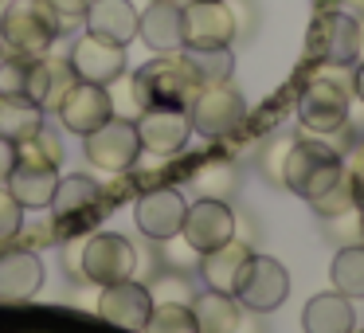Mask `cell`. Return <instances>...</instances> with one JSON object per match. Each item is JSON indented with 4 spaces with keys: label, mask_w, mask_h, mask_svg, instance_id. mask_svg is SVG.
<instances>
[{
    "label": "cell",
    "mask_w": 364,
    "mask_h": 333,
    "mask_svg": "<svg viewBox=\"0 0 364 333\" xmlns=\"http://www.w3.org/2000/svg\"><path fill=\"white\" fill-rule=\"evenodd\" d=\"M247 259H251V247L239 243V239H228L223 247L215 251H204L200 255V275H204L208 290H220V294H235L239 286V275H243Z\"/></svg>",
    "instance_id": "7402d4cb"
},
{
    "label": "cell",
    "mask_w": 364,
    "mask_h": 333,
    "mask_svg": "<svg viewBox=\"0 0 364 333\" xmlns=\"http://www.w3.org/2000/svg\"><path fill=\"white\" fill-rule=\"evenodd\" d=\"M345 173V157L337 145L325 142H294L282 165V184L301 200H317L337 176Z\"/></svg>",
    "instance_id": "7a4b0ae2"
},
{
    "label": "cell",
    "mask_w": 364,
    "mask_h": 333,
    "mask_svg": "<svg viewBox=\"0 0 364 333\" xmlns=\"http://www.w3.org/2000/svg\"><path fill=\"white\" fill-rule=\"evenodd\" d=\"M145 333H196L192 310L188 306H173V302H161V306H153L149 322H145Z\"/></svg>",
    "instance_id": "1f68e13d"
},
{
    "label": "cell",
    "mask_w": 364,
    "mask_h": 333,
    "mask_svg": "<svg viewBox=\"0 0 364 333\" xmlns=\"http://www.w3.org/2000/svg\"><path fill=\"white\" fill-rule=\"evenodd\" d=\"M192 184H196L200 196H212V200H228L231 192H235V165H228V161H208V165L196 169V176H192Z\"/></svg>",
    "instance_id": "f1b7e54d"
},
{
    "label": "cell",
    "mask_w": 364,
    "mask_h": 333,
    "mask_svg": "<svg viewBox=\"0 0 364 333\" xmlns=\"http://www.w3.org/2000/svg\"><path fill=\"white\" fill-rule=\"evenodd\" d=\"M360 56H364V20H360Z\"/></svg>",
    "instance_id": "60d3db41"
},
{
    "label": "cell",
    "mask_w": 364,
    "mask_h": 333,
    "mask_svg": "<svg viewBox=\"0 0 364 333\" xmlns=\"http://www.w3.org/2000/svg\"><path fill=\"white\" fill-rule=\"evenodd\" d=\"M184 48H231L235 16L228 0H184Z\"/></svg>",
    "instance_id": "8fae6325"
},
{
    "label": "cell",
    "mask_w": 364,
    "mask_h": 333,
    "mask_svg": "<svg viewBox=\"0 0 364 333\" xmlns=\"http://www.w3.org/2000/svg\"><path fill=\"white\" fill-rule=\"evenodd\" d=\"M309 204H314V212L321 216V220H329V216H341V212H353V208H364V200H360V192H356L353 176L341 173L337 181H333L317 200H309Z\"/></svg>",
    "instance_id": "83f0119b"
},
{
    "label": "cell",
    "mask_w": 364,
    "mask_h": 333,
    "mask_svg": "<svg viewBox=\"0 0 364 333\" xmlns=\"http://www.w3.org/2000/svg\"><path fill=\"white\" fill-rule=\"evenodd\" d=\"M43 286V259L36 251L12 247L0 255V298L4 302H28Z\"/></svg>",
    "instance_id": "ffe728a7"
},
{
    "label": "cell",
    "mask_w": 364,
    "mask_h": 333,
    "mask_svg": "<svg viewBox=\"0 0 364 333\" xmlns=\"http://www.w3.org/2000/svg\"><path fill=\"white\" fill-rule=\"evenodd\" d=\"M353 90H356V98L364 102V63L356 67V75H353Z\"/></svg>",
    "instance_id": "ab89813d"
},
{
    "label": "cell",
    "mask_w": 364,
    "mask_h": 333,
    "mask_svg": "<svg viewBox=\"0 0 364 333\" xmlns=\"http://www.w3.org/2000/svg\"><path fill=\"white\" fill-rule=\"evenodd\" d=\"M329 236H337V243H364V208H353V212L329 216Z\"/></svg>",
    "instance_id": "836d02e7"
},
{
    "label": "cell",
    "mask_w": 364,
    "mask_h": 333,
    "mask_svg": "<svg viewBox=\"0 0 364 333\" xmlns=\"http://www.w3.org/2000/svg\"><path fill=\"white\" fill-rule=\"evenodd\" d=\"M333 286L345 298H364V243H348L333 259Z\"/></svg>",
    "instance_id": "4316f807"
},
{
    "label": "cell",
    "mask_w": 364,
    "mask_h": 333,
    "mask_svg": "<svg viewBox=\"0 0 364 333\" xmlns=\"http://www.w3.org/2000/svg\"><path fill=\"white\" fill-rule=\"evenodd\" d=\"M82 153L95 169H106V173H126V169L137 165L141 157V137H137V122L134 118H106L98 130H90L82 137Z\"/></svg>",
    "instance_id": "5b68a950"
},
{
    "label": "cell",
    "mask_w": 364,
    "mask_h": 333,
    "mask_svg": "<svg viewBox=\"0 0 364 333\" xmlns=\"http://www.w3.org/2000/svg\"><path fill=\"white\" fill-rule=\"evenodd\" d=\"M32 59H36V56H4V59H0V95H9V98H28Z\"/></svg>",
    "instance_id": "d6a6232c"
},
{
    "label": "cell",
    "mask_w": 364,
    "mask_h": 333,
    "mask_svg": "<svg viewBox=\"0 0 364 333\" xmlns=\"http://www.w3.org/2000/svg\"><path fill=\"white\" fill-rule=\"evenodd\" d=\"M82 24H87L90 36H102V40L126 48V43L137 36V9L129 4V0H90Z\"/></svg>",
    "instance_id": "44dd1931"
},
{
    "label": "cell",
    "mask_w": 364,
    "mask_h": 333,
    "mask_svg": "<svg viewBox=\"0 0 364 333\" xmlns=\"http://www.w3.org/2000/svg\"><path fill=\"white\" fill-rule=\"evenodd\" d=\"M106 204V192L98 181H90V176H59L55 184V196H51V212H55V223L59 228H82V223H90L95 216L110 212Z\"/></svg>",
    "instance_id": "9a60e30c"
},
{
    "label": "cell",
    "mask_w": 364,
    "mask_h": 333,
    "mask_svg": "<svg viewBox=\"0 0 364 333\" xmlns=\"http://www.w3.org/2000/svg\"><path fill=\"white\" fill-rule=\"evenodd\" d=\"M55 114H59V122H63V130H71V134L87 137L90 130H98L106 118H114L110 87H98V83L75 79L71 87H67V95L59 98Z\"/></svg>",
    "instance_id": "5bb4252c"
},
{
    "label": "cell",
    "mask_w": 364,
    "mask_h": 333,
    "mask_svg": "<svg viewBox=\"0 0 364 333\" xmlns=\"http://www.w3.org/2000/svg\"><path fill=\"white\" fill-rule=\"evenodd\" d=\"M12 165H16V145H12V142H4V137H0V184L9 181Z\"/></svg>",
    "instance_id": "f35d334b"
},
{
    "label": "cell",
    "mask_w": 364,
    "mask_h": 333,
    "mask_svg": "<svg viewBox=\"0 0 364 333\" xmlns=\"http://www.w3.org/2000/svg\"><path fill=\"white\" fill-rule=\"evenodd\" d=\"M137 275V247L118 231H98L82 239V282L110 286Z\"/></svg>",
    "instance_id": "8992f818"
},
{
    "label": "cell",
    "mask_w": 364,
    "mask_h": 333,
    "mask_svg": "<svg viewBox=\"0 0 364 333\" xmlns=\"http://www.w3.org/2000/svg\"><path fill=\"white\" fill-rule=\"evenodd\" d=\"M63 263H67V275L82 282V239L71 236V243H67V251H63Z\"/></svg>",
    "instance_id": "74e56055"
},
{
    "label": "cell",
    "mask_w": 364,
    "mask_h": 333,
    "mask_svg": "<svg viewBox=\"0 0 364 333\" xmlns=\"http://www.w3.org/2000/svg\"><path fill=\"white\" fill-rule=\"evenodd\" d=\"M184 63L192 67V75L200 79V87H212V83H228L235 71V56L231 48H181Z\"/></svg>",
    "instance_id": "484cf974"
},
{
    "label": "cell",
    "mask_w": 364,
    "mask_h": 333,
    "mask_svg": "<svg viewBox=\"0 0 364 333\" xmlns=\"http://www.w3.org/2000/svg\"><path fill=\"white\" fill-rule=\"evenodd\" d=\"M134 87L141 106H188L200 90V79L192 75V67L184 63L181 51H173V56L145 63L134 75Z\"/></svg>",
    "instance_id": "3957f363"
},
{
    "label": "cell",
    "mask_w": 364,
    "mask_h": 333,
    "mask_svg": "<svg viewBox=\"0 0 364 333\" xmlns=\"http://www.w3.org/2000/svg\"><path fill=\"white\" fill-rule=\"evenodd\" d=\"M20 228H24V208H20L16 196L0 184V243H12V239L20 236Z\"/></svg>",
    "instance_id": "e575fe53"
},
{
    "label": "cell",
    "mask_w": 364,
    "mask_h": 333,
    "mask_svg": "<svg viewBox=\"0 0 364 333\" xmlns=\"http://www.w3.org/2000/svg\"><path fill=\"white\" fill-rule=\"evenodd\" d=\"M137 137H141V149L168 157V153H181L192 137V118L188 106H145L137 114Z\"/></svg>",
    "instance_id": "4fadbf2b"
},
{
    "label": "cell",
    "mask_w": 364,
    "mask_h": 333,
    "mask_svg": "<svg viewBox=\"0 0 364 333\" xmlns=\"http://www.w3.org/2000/svg\"><path fill=\"white\" fill-rule=\"evenodd\" d=\"M43 126V110L28 98H9L0 95V137L12 145H20L24 137H32Z\"/></svg>",
    "instance_id": "d4e9b609"
},
{
    "label": "cell",
    "mask_w": 364,
    "mask_h": 333,
    "mask_svg": "<svg viewBox=\"0 0 364 333\" xmlns=\"http://www.w3.org/2000/svg\"><path fill=\"white\" fill-rule=\"evenodd\" d=\"M348 98H353V83L329 71L314 75L298 95V122L314 134H337L348 122Z\"/></svg>",
    "instance_id": "277c9868"
},
{
    "label": "cell",
    "mask_w": 364,
    "mask_h": 333,
    "mask_svg": "<svg viewBox=\"0 0 364 333\" xmlns=\"http://www.w3.org/2000/svg\"><path fill=\"white\" fill-rule=\"evenodd\" d=\"M4 184H9V192L16 196V204L24 208V212H43V208L51 204V196H55L59 169L16 157V165H12V173H9Z\"/></svg>",
    "instance_id": "ac0fdd59"
},
{
    "label": "cell",
    "mask_w": 364,
    "mask_h": 333,
    "mask_svg": "<svg viewBox=\"0 0 364 333\" xmlns=\"http://www.w3.org/2000/svg\"><path fill=\"white\" fill-rule=\"evenodd\" d=\"M247 102L231 83H212V87H200L196 98L188 102V118L192 130H200L204 137H223L243 122Z\"/></svg>",
    "instance_id": "ba28073f"
},
{
    "label": "cell",
    "mask_w": 364,
    "mask_h": 333,
    "mask_svg": "<svg viewBox=\"0 0 364 333\" xmlns=\"http://www.w3.org/2000/svg\"><path fill=\"white\" fill-rule=\"evenodd\" d=\"M16 157L24 161H40V165H51L59 169V161H63V145H59V134L43 122L40 130H36L32 137H24V142L16 145Z\"/></svg>",
    "instance_id": "f546056e"
},
{
    "label": "cell",
    "mask_w": 364,
    "mask_h": 333,
    "mask_svg": "<svg viewBox=\"0 0 364 333\" xmlns=\"http://www.w3.org/2000/svg\"><path fill=\"white\" fill-rule=\"evenodd\" d=\"M161 4H184V0H161Z\"/></svg>",
    "instance_id": "b9f144b4"
},
{
    "label": "cell",
    "mask_w": 364,
    "mask_h": 333,
    "mask_svg": "<svg viewBox=\"0 0 364 333\" xmlns=\"http://www.w3.org/2000/svg\"><path fill=\"white\" fill-rule=\"evenodd\" d=\"M309 48L325 67H353L360 59V20L348 12H321L309 32Z\"/></svg>",
    "instance_id": "9c48e42d"
},
{
    "label": "cell",
    "mask_w": 364,
    "mask_h": 333,
    "mask_svg": "<svg viewBox=\"0 0 364 333\" xmlns=\"http://www.w3.org/2000/svg\"><path fill=\"white\" fill-rule=\"evenodd\" d=\"M286 294H290V275H286L282 263L270 259V255H251L235 286L239 306L255 310V314H270L286 302Z\"/></svg>",
    "instance_id": "52a82bcc"
},
{
    "label": "cell",
    "mask_w": 364,
    "mask_h": 333,
    "mask_svg": "<svg viewBox=\"0 0 364 333\" xmlns=\"http://www.w3.org/2000/svg\"><path fill=\"white\" fill-rule=\"evenodd\" d=\"M98 314L106 322L122 325V329H145V322L153 314V298L145 290V282L122 278V282L102 286V294H98Z\"/></svg>",
    "instance_id": "e0dca14e"
},
{
    "label": "cell",
    "mask_w": 364,
    "mask_h": 333,
    "mask_svg": "<svg viewBox=\"0 0 364 333\" xmlns=\"http://www.w3.org/2000/svg\"><path fill=\"white\" fill-rule=\"evenodd\" d=\"M290 137H282V142H270L267 157H262V169H267V176L274 184H282V165H286V153H290Z\"/></svg>",
    "instance_id": "d590c367"
},
{
    "label": "cell",
    "mask_w": 364,
    "mask_h": 333,
    "mask_svg": "<svg viewBox=\"0 0 364 333\" xmlns=\"http://www.w3.org/2000/svg\"><path fill=\"white\" fill-rule=\"evenodd\" d=\"M184 196L176 189H149L145 196H137V208H134V223L141 236L149 239H168V236H181V223H184Z\"/></svg>",
    "instance_id": "2e32d148"
},
{
    "label": "cell",
    "mask_w": 364,
    "mask_h": 333,
    "mask_svg": "<svg viewBox=\"0 0 364 333\" xmlns=\"http://www.w3.org/2000/svg\"><path fill=\"white\" fill-rule=\"evenodd\" d=\"M67 63H71L75 79L98 83V87H114V83L126 75V48L87 32V36H79V40L71 43Z\"/></svg>",
    "instance_id": "30bf717a"
},
{
    "label": "cell",
    "mask_w": 364,
    "mask_h": 333,
    "mask_svg": "<svg viewBox=\"0 0 364 333\" xmlns=\"http://www.w3.org/2000/svg\"><path fill=\"white\" fill-rule=\"evenodd\" d=\"M137 36L145 40V48L161 51V56L181 51L184 48V12H181V4L149 0V9L137 12Z\"/></svg>",
    "instance_id": "d6986e66"
},
{
    "label": "cell",
    "mask_w": 364,
    "mask_h": 333,
    "mask_svg": "<svg viewBox=\"0 0 364 333\" xmlns=\"http://www.w3.org/2000/svg\"><path fill=\"white\" fill-rule=\"evenodd\" d=\"M63 36V20L43 0H12L0 12V48L9 56H48Z\"/></svg>",
    "instance_id": "6da1fadb"
},
{
    "label": "cell",
    "mask_w": 364,
    "mask_h": 333,
    "mask_svg": "<svg viewBox=\"0 0 364 333\" xmlns=\"http://www.w3.org/2000/svg\"><path fill=\"white\" fill-rule=\"evenodd\" d=\"M145 290H149L153 306H161V302H173V306H192V298H196V290H192L188 275H184V270H173V267H168L165 275L153 278Z\"/></svg>",
    "instance_id": "4dcf8cb0"
},
{
    "label": "cell",
    "mask_w": 364,
    "mask_h": 333,
    "mask_svg": "<svg viewBox=\"0 0 364 333\" xmlns=\"http://www.w3.org/2000/svg\"><path fill=\"white\" fill-rule=\"evenodd\" d=\"M43 4L63 20V28L71 24V20H82V16H87V9H90V0H43Z\"/></svg>",
    "instance_id": "8d00e7d4"
},
{
    "label": "cell",
    "mask_w": 364,
    "mask_h": 333,
    "mask_svg": "<svg viewBox=\"0 0 364 333\" xmlns=\"http://www.w3.org/2000/svg\"><path fill=\"white\" fill-rule=\"evenodd\" d=\"M353 306L345 302V294H317L301 310V329L306 333H353Z\"/></svg>",
    "instance_id": "cb8c5ba5"
},
{
    "label": "cell",
    "mask_w": 364,
    "mask_h": 333,
    "mask_svg": "<svg viewBox=\"0 0 364 333\" xmlns=\"http://www.w3.org/2000/svg\"><path fill=\"white\" fill-rule=\"evenodd\" d=\"M181 236L192 251H215L223 247L228 239H235V212L228 208V200H212V196H200L196 204H188L181 223Z\"/></svg>",
    "instance_id": "7c38bea8"
},
{
    "label": "cell",
    "mask_w": 364,
    "mask_h": 333,
    "mask_svg": "<svg viewBox=\"0 0 364 333\" xmlns=\"http://www.w3.org/2000/svg\"><path fill=\"white\" fill-rule=\"evenodd\" d=\"M192 322H196V333H239V302L235 294H220V290H204L192 298Z\"/></svg>",
    "instance_id": "603a6c76"
}]
</instances>
